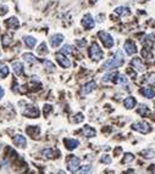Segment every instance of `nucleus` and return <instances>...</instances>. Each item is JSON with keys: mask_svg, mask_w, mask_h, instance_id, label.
Segmentation results:
<instances>
[{"mask_svg": "<svg viewBox=\"0 0 155 174\" xmlns=\"http://www.w3.org/2000/svg\"><path fill=\"white\" fill-rule=\"evenodd\" d=\"M123 48H125V51L127 53V55H133L137 53V46H136V44L133 40H126V43L123 45Z\"/></svg>", "mask_w": 155, "mask_h": 174, "instance_id": "9", "label": "nucleus"}, {"mask_svg": "<svg viewBox=\"0 0 155 174\" xmlns=\"http://www.w3.org/2000/svg\"><path fill=\"white\" fill-rule=\"evenodd\" d=\"M0 150H1V144H0Z\"/></svg>", "mask_w": 155, "mask_h": 174, "instance_id": "46", "label": "nucleus"}, {"mask_svg": "<svg viewBox=\"0 0 155 174\" xmlns=\"http://www.w3.org/2000/svg\"><path fill=\"white\" fill-rule=\"evenodd\" d=\"M97 88V84H95V82H88L87 84H84L83 85V88H82V94L83 95H87V94H90L94 89Z\"/></svg>", "mask_w": 155, "mask_h": 174, "instance_id": "12", "label": "nucleus"}, {"mask_svg": "<svg viewBox=\"0 0 155 174\" xmlns=\"http://www.w3.org/2000/svg\"><path fill=\"white\" fill-rule=\"evenodd\" d=\"M115 12L117 15H120V16H128V15H131V10L128 8H126V6H119V8H116Z\"/></svg>", "mask_w": 155, "mask_h": 174, "instance_id": "18", "label": "nucleus"}, {"mask_svg": "<svg viewBox=\"0 0 155 174\" xmlns=\"http://www.w3.org/2000/svg\"><path fill=\"white\" fill-rule=\"evenodd\" d=\"M57 174H65V172H62V171H59V172H57Z\"/></svg>", "mask_w": 155, "mask_h": 174, "instance_id": "42", "label": "nucleus"}, {"mask_svg": "<svg viewBox=\"0 0 155 174\" xmlns=\"http://www.w3.org/2000/svg\"><path fill=\"white\" fill-rule=\"evenodd\" d=\"M153 174H155V168L153 169Z\"/></svg>", "mask_w": 155, "mask_h": 174, "instance_id": "44", "label": "nucleus"}, {"mask_svg": "<svg viewBox=\"0 0 155 174\" xmlns=\"http://www.w3.org/2000/svg\"><path fill=\"white\" fill-rule=\"evenodd\" d=\"M72 46L71 45H64L62 49H61V53L62 54H72Z\"/></svg>", "mask_w": 155, "mask_h": 174, "instance_id": "31", "label": "nucleus"}, {"mask_svg": "<svg viewBox=\"0 0 155 174\" xmlns=\"http://www.w3.org/2000/svg\"><path fill=\"white\" fill-rule=\"evenodd\" d=\"M75 117H76V118H75L73 120H75L76 123H79V122H82V120H84V117H83V115H82V113H77Z\"/></svg>", "mask_w": 155, "mask_h": 174, "instance_id": "37", "label": "nucleus"}, {"mask_svg": "<svg viewBox=\"0 0 155 174\" xmlns=\"http://www.w3.org/2000/svg\"><path fill=\"white\" fill-rule=\"evenodd\" d=\"M132 128L134 129V130L142 133V134H147V133H149V131H150V125H149L147 122H143V120L133 123Z\"/></svg>", "mask_w": 155, "mask_h": 174, "instance_id": "5", "label": "nucleus"}, {"mask_svg": "<svg viewBox=\"0 0 155 174\" xmlns=\"http://www.w3.org/2000/svg\"><path fill=\"white\" fill-rule=\"evenodd\" d=\"M152 38H153V35H147V37H145V39L143 40V45L148 48L147 50L152 49V48H153V45H154V39H152Z\"/></svg>", "mask_w": 155, "mask_h": 174, "instance_id": "21", "label": "nucleus"}, {"mask_svg": "<svg viewBox=\"0 0 155 174\" xmlns=\"http://www.w3.org/2000/svg\"><path fill=\"white\" fill-rule=\"evenodd\" d=\"M8 6H5V5H4V6H1V8H0V15H1V16H4V15H6V13H8Z\"/></svg>", "mask_w": 155, "mask_h": 174, "instance_id": "39", "label": "nucleus"}, {"mask_svg": "<svg viewBox=\"0 0 155 174\" xmlns=\"http://www.w3.org/2000/svg\"><path fill=\"white\" fill-rule=\"evenodd\" d=\"M49 53V50H48V48H46V44L45 43H42L39 46H38V54L39 55H45Z\"/></svg>", "mask_w": 155, "mask_h": 174, "instance_id": "28", "label": "nucleus"}, {"mask_svg": "<svg viewBox=\"0 0 155 174\" xmlns=\"http://www.w3.org/2000/svg\"><path fill=\"white\" fill-rule=\"evenodd\" d=\"M92 173H93V167L89 166V164L83 166L81 168V171H79V174H92Z\"/></svg>", "mask_w": 155, "mask_h": 174, "instance_id": "24", "label": "nucleus"}, {"mask_svg": "<svg viewBox=\"0 0 155 174\" xmlns=\"http://www.w3.org/2000/svg\"><path fill=\"white\" fill-rule=\"evenodd\" d=\"M100 162H101V163L110 164L111 163V157L109 156V155H104V156L100 158Z\"/></svg>", "mask_w": 155, "mask_h": 174, "instance_id": "32", "label": "nucleus"}, {"mask_svg": "<svg viewBox=\"0 0 155 174\" xmlns=\"http://www.w3.org/2000/svg\"><path fill=\"white\" fill-rule=\"evenodd\" d=\"M98 37L100 38L101 43L104 44V46H105L106 49H110V48L114 46V44H115L114 38H112L108 32H105V31H100V32L98 33Z\"/></svg>", "mask_w": 155, "mask_h": 174, "instance_id": "3", "label": "nucleus"}, {"mask_svg": "<svg viewBox=\"0 0 155 174\" xmlns=\"http://www.w3.org/2000/svg\"><path fill=\"white\" fill-rule=\"evenodd\" d=\"M133 160H134V156H133L132 153H126V155H125V158H123V162H125V163L132 162Z\"/></svg>", "mask_w": 155, "mask_h": 174, "instance_id": "35", "label": "nucleus"}, {"mask_svg": "<svg viewBox=\"0 0 155 174\" xmlns=\"http://www.w3.org/2000/svg\"><path fill=\"white\" fill-rule=\"evenodd\" d=\"M24 43L26 45L28 46V48H34L35 46V44H37V39L33 38V37H24Z\"/></svg>", "mask_w": 155, "mask_h": 174, "instance_id": "22", "label": "nucleus"}, {"mask_svg": "<svg viewBox=\"0 0 155 174\" xmlns=\"http://www.w3.org/2000/svg\"><path fill=\"white\" fill-rule=\"evenodd\" d=\"M128 174H136V173H133V172H130V173H128Z\"/></svg>", "mask_w": 155, "mask_h": 174, "instance_id": "45", "label": "nucleus"}, {"mask_svg": "<svg viewBox=\"0 0 155 174\" xmlns=\"http://www.w3.org/2000/svg\"><path fill=\"white\" fill-rule=\"evenodd\" d=\"M62 42H64V35L62 34H59V33L51 35V38H50V45H51V48H57Z\"/></svg>", "mask_w": 155, "mask_h": 174, "instance_id": "10", "label": "nucleus"}, {"mask_svg": "<svg viewBox=\"0 0 155 174\" xmlns=\"http://www.w3.org/2000/svg\"><path fill=\"white\" fill-rule=\"evenodd\" d=\"M82 26H83L86 29H92V28H94L95 22H94V18H93V16H92L90 13H87V15L83 16V18H82Z\"/></svg>", "mask_w": 155, "mask_h": 174, "instance_id": "7", "label": "nucleus"}, {"mask_svg": "<svg viewBox=\"0 0 155 174\" xmlns=\"http://www.w3.org/2000/svg\"><path fill=\"white\" fill-rule=\"evenodd\" d=\"M56 61L59 62V65L61 66V67H64V68H70L71 65H72L71 60L67 56H65V54H62V53L56 54Z\"/></svg>", "mask_w": 155, "mask_h": 174, "instance_id": "6", "label": "nucleus"}, {"mask_svg": "<svg viewBox=\"0 0 155 174\" xmlns=\"http://www.w3.org/2000/svg\"><path fill=\"white\" fill-rule=\"evenodd\" d=\"M138 113L141 115V116H145L147 113H149V109H148V106H145V105H142L139 109H138Z\"/></svg>", "mask_w": 155, "mask_h": 174, "instance_id": "30", "label": "nucleus"}, {"mask_svg": "<svg viewBox=\"0 0 155 174\" xmlns=\"http://www.w3.org/2000/svg\"><path fill=\"white\" fill-rule=\"evenodd\" d=\"M123 64V54L121 50H117L116 54L114 55V57H111L110 60H108L104 65H103V69L109 71V69H114L117 68Z\"/></svg>", "mask_w": 155, "mask_h": 174, "instance_id": "1", "label": "nucleus"}, {"mask_svg": "<svg viewBox=\"0 0 155 174\" xmlns=\"http://www.w3.org/2000/svg\"><path fill=\"white\" fill-rule=\"evenodd\" d=\"M82 133H83V135L87 136V138H93V136H95V134H97V131L94 130L93 128H90L89 125H84Z\"/></svg>", "mask_w": 155, "mask_h": 174, "instance_id": "19", "label": "nucleus"}, {"mask_svg": "<svg viewBox=\"0 0 155 174\" xmlns=\"http://www.w3.org/2000/svg\"><path fill=\"white\" fill-rule=\"evenodd\" d=\"M50 111H51V106L46 104V105L44 106V115H45V116H48V113H49Z\"/></svg>", "mask_w": 155, "mask_h": 174, "instance_id": "40", "label": "nucleus"}, {"mask_svg": "<svg viewBox=\"0 0 155 174\" xmlns=\"http://www.w3.org/2000/svg\"><path fill=\"white\" fill-rule=\"evenodd\" d=\"M12 69L17 76H22L23 74V65L22 62H13L12 64Z\"/></svg>", "mask_w": 155, "mask_h": 174, "instance_id": "17", "label": "nucleus"}, {"mask_svg": "<svg viewBox=\"0 0 155 174\" xmlns=\"http://www.w3.org/2000/svg\"><path fill=\"white\" fill-rule=\"evenodd\" d=\"M13 142L17 145V146H20V147H26V145H27V140H26V138L23 136V135H16L15 138H13Z\"/></svg>", "mask_w": 155, "mask_h": 174, "instance_id": "14", "label": "nucleus"}, {"mask_svg": "<svg viewBox=\"0 0 155 174\" xmlns=\"http://www.w3.org/2000/svg\"><path fill=\"white\" fill-rule=\"evenodd\" d=\"M141 94L144 95L147 99H153L155 96L154 89H152V88H143V89L141 90Z\"/></svg>", "mask_w": 155, "mask_h": 174, "instance_id": "16", "label": "nucleus"}, {"mask_svg": "<svg viewBox=\"0 0 155 174\" xmlns=\"http://www.w3.org/2000/svg\"><path fill=\"white\" fill-rule=\"evenodd\" d=\"M79 145L78 140L76 139H65V146H66L68 150H75L77 149V146Z\"/></svg>", "mask_w": 155, "mask_h": 174, "instance_id": "15", "label": "nucleus"}, {"mask_svg": "<svg viewBox=\"0 0 155 174\" xmlns=\"http://www.w3.org/2000/svg\"><path fill=\"white\" fill-rule=\"evenodd\" d=\"M136 104H137V101H136V99L133 96H128V98H126L123 100V106L127 110H132L136 106Z\"/></svg>", "mask_w": 155, "mask_h": 174, "instance_id": "13", "label": "nucleus"}, {"mask_svg": "<svg viewBox=\"0 0 155 174\" xmlns=\"http://www.w3.org/2000/svg\"><path fill=\"white\" fill-rule=\"evenodd\" d=\"M143 155H145L144 156L145 158H153V157H155V152L153 150H145V151H143Z\"/></svg>", "mask_w": 155, "mask_h": 174, "instance_id": "33", "label": "nucleus"}, {"mask_svg": "<svg viewBox=\"0 0 155 174\" xmlns=\"http://www.w3.org/2000/svg\"><path fill=\"white\" fill-rule=\"evenodd\" d=\"M22 57L24 59V61H27L28 64H35V61H37V59L34 57V55H32L31 53H24L22 55Z\"/></svg>", "mask_w": 155, "mask_h": 174, "instance_id": "23", "label": "nucleus"}, {"mask_svg": "<svg viewBox=\"0 0 155 174\" xmlns=\"http://www.w3.org/2000/svg\"><path fill=\"white\" fill-rule=\"evenodd\" d=\"M9 76V67L6 65L0 66V78H5Z\"/></svg>", "mask_w": 155, "mask_h": 174, "instance_id": "25", "label": "nucleus"}, {"mask_svg": "<svg viewBox=\"0 0 155 174\" xmlns=\"http://www.w3.org/2000/svg\"><path fill=\"white\" fill-rule=\"evenodd\" d=\"M114 82H116V83H119V84H126V83H127V77L123 76V74H119V73H117L116 79H115Z\"/></svg>", "mask_w": 155, "mask_h": 174, "instance_id": "27", "label": "nucleus"}, {"mask_svg": "<svg viewBox=\"0 0 155 174\" xmlns=\"http://www.w3.org/2000/svg\"><path fill=\"white\" fill-rule=\"evenodd\" d=\"M44 66L48 72H54V71H55V66H54V64H53L51 61H49V60H45Z\"/></svg>", "mask_w": 155, "mask_h": 174, "instance_id": "26", "label": "nucleus"}, {"mask_svg": "<svg viewBox=\"0 0 155 174\" xmlns=\"http://www.w3.org/2000/svg\"><path fill=\"white\" fill-rule=\"evenodd\" d=\"M117 76V73H110V74H106V76H104L103 78V80L104 82H109V80H114V78H116Z\"/></svg>", "mask_w": 155, "mask_h": 174, "instance_id": "34", "label": "nucleus"}, {"mask_svg": "<svg viewBox=\"0 0 155 174\" xmlns=\"http://www.w3.org/2000/svg\"><path fill=\"white\" fill-rule=\"evenodd\" d=\"M76 44H77L79 48H84L87 45V42H86V39H82V40H77Z\"/></svg>", "mask_w": 155, "mask_h": 174, "instance_id": "38", "label": "nucleus"}, {"mask_svg": "<svg viewBox=\"0 0 155 174\" xmlns=\"http://www.w3.org/2000/svg\"><path fill=\"white\" fill-rule=\"evenodd\" d=\"M90 1H92V4H94V3H97L98 0H90Z\"/></svg>", "mask_w": 155, "mask_h": 174, "instance_id": "43", "label": "nucleus"}, {"mask_svg": "<svg viewBox=\"0 0 155 174\" xmlns=\"http://www.w3.org/2000/svg\"><path fill=\"white\" fill-rule=\"evenodd\" d=\"M6 24L12 28V29H17L19 28V26H20V23H19V20L16 18V17H10L8 21H6Z\"/></svg>", "mask_w": 155, "mask_h": 174, "instance_id": "20", "label": "nucleus"}, {"mask_svg": "<svg viewBox=\"0 0 155 174\" xmlns=\"http://www.w3.org/2000/svg\"><path fill=\"white\" fill-rule=\"evenodd\" d=\"M79 164H81V160L76 157V156H71L67 161V167H68V171L72 174H75L79 168Z\"/></svg>", "mask_w": 155, "mask_h": 174, "instance_id": "4", "label": "nucleus"}, {"mask_svg": "<svg viewBox=\"0 0 155 174\" xmlns=\"http://www.w3.org/2000/svg\"><path fill=\"white\" fill-rule=\"evenodd\" d=\"M11 42H12V39L9 34H4V35H3V46H9Z\"/></svg>", "mask_w": 155, "mask_h": 174, "instance_id": "29", "label": "nucleus"}, {"mask_svg": "<svg viewBox=\"0 0 155 174\" xmlns=\"http://www.w3.org/2000/svg\"><path fill=\"white\" fill-rule=\"evenodd\" d=\"M132 66L136 68L137 72H144V69H145V66L142 62V59L141 57H134L132 60Z\"/></svg>", "mask_w": 155, "mask_h": 174, "instance_id": "11", "label": "nucleus"}, {"mask_svg": "<svg viewBox=\"0 0 155 174\" xmlns=\"http://www.w3.org/2000/svg\"><path fill=\"white\" fill-rule=\"evenodd\" d=\"M23 116H26V117H31V118H37V117H39V110L37 109L35 106L33 105H29L27 109L24 110L22 112Z\"/></svg>", "mask_w": 155, "mask_h": 174, "instance_id": "8", "label": "nucleus"}, {"mask_svg": "<svg viewBox=\"0 0 155 174\" xmlns=\"http://www.w3.org/2000/svg\"><path fill=\"white\" fill-rule=\"evenodd\" d=\"M89 57L93 61H100L103 59V51L100 49V46L97 43H93L90 49H89Z\"/></svg>", "mask_w": 155, "mask_h": 174, "instance_id": "2", "label": "nucleus"}, {"mask_svg": "<svg viewBox=\"0 0 155 174\" xmlns=\"http://www.w3.org/2000/svg\"><path fill=\"white\" fill-rule=\"evenodd\" d=\"M4 93H5V91H4V89L0 87V99L4 96Z\"/></svg>", "mask_w": 155, "mask_h": 174, "instance_id": "41", "label": "nucleus"}, {"mask_svg": "<svg viewBox=\"0 0 155 174\" xmlns=\"http://www.w3.org/2000/svg\"><path fill=\"white\" fill-rule=\"evenodd\" d=\"M42 152H43V155H44L45 157H48V158L53 157V155H54V151H53L51 149H45V150H43Z\"/></svg>", "mask_w": 155, "mask_h": 174, "instance_id": "36", "label": "nucleus"}, {"mask_svg": "<svg viewBox=\"0 0 155 174\" xmlns=\"http://www.w3.org/2000/svg\"><path fill=\"white\" fill-rule=\"evenodd\" d=\"M0 54H1V53H0Z\"/></svg>", "mask_w": 155, "mask_h": 174, "instance_id": "47", "label": "nucleus"}]
</instances>
